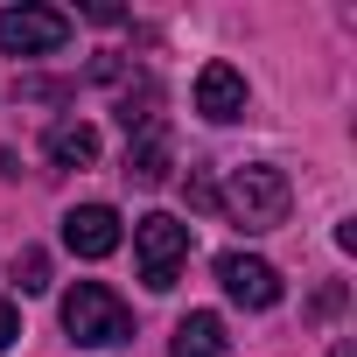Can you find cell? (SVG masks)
I'll return each instance as SVG.
<instances>
[{"label": "cell", "instance_id": "6da1fadb", "mask_svg": "<svg viewBox=\"0 0 357 357\" xmlns=\"http://www.w3.org/2000/svg\"><path fill=\"white\" fill-rule=\"evenodd\" d=\"M287 204H294V190H287V175H280L273 161L231 168V183H225V197H218V211H225L238 231H280V225H287Z\"/></svg>", "mask_w": 357, "mask_h": 357}, {"label": "cell", "instance_id": "7a4b0ae2", "mask_svg": "<svg viewBox=\"0 0 357 357\" xmlns=\"http://www.w3.org/2000/svg\"><path fill=\"white\" fill-rule=\"evenodd\" d=\"M63 329H70V343H84V350H119V343H133V308H126L105 280H77V287L63 294Z\"/></svg>", "mask_w": 357, "mask_h": 357}, {"label": "cell", "instance_id": "3957f363", "mask_svg": "<svg viewBox=\"0 0 357 357\" xmlns=\"http://www.w3.org/2000/svg\"><path fill=\"white\" fill-rule=\"evenodd\" d=\"M133 252H140V280H147L154 294H168L175 273H183V259H190V225L168 218V211H147V218L133 225Z\"/></svg>", "mask_w": 357, "mask_h": 357}, {"label": "cell", "instance_id": "277c9868", "mask_svg": "<svg viewBox=\"0 0 357 357\" xmlns=\"http://www.w3.org/2000/svg\"><path fill=\"white\" fill-rule=\"evenodd\" d=\"M70 43L63 8H0V50L8 56H56Z\"/></svg>", "mask_w": 357, "mask_h": 357}, {"label": "cell", "instance_id": "5b68a950", "mask_svg": "<svg viewBox=\"0 0 357 357\" xmlns=\"http://www.w3.org/2000/svg\"><path fill=\"white\" fill-rule=\"evenodd\" d=\"M218 287H225L238 308H273V301H280V273H273L266 259H252V252H225V259H218Z\"/></svg>", "mask_w": 357, "mask_h": 357}, {"label": "cell", "instance_id": "8992f818", "mask_svg": "<svg viewBox=\"0 0 357 357\" xmlns=\"http://www.w3.org/2000/svg\"><path fill=\"white\" fill-rule=\"evenodd\" d=\"M63 245H70L77 259H112V252H119V211H112V204H77V211L63 218Z\"/></svg>", "mask_w": 357, "mask_h": 357}, {"label": "cell", "instance_id": "52a82bcc", "mask_svg": "<svg viewBox=\"0 0 357 357\" xmlns=\"http://www.w3.org/2000/svg\"><path fill=\"white\" fill-rule=\"evenodd\" d=\"M197 112H204L211 126L245 119V77H238L231 63H204V70H197Z\"/></svg>", "mask_w": 357, "mask_h": 357}, {"label": "cell", "instance_id": "ba28073f", "mask_svg": "<svg viewBox=\"0 0 357 357\" xmlns=\"http://www.w3.org/2000/svg\"><path fill=\"white\" fill-rule=\"evenodd\" d=\"M225 350H231V336H225V322L211 308H190L175 322V336H168V357H225Z\"/></svg>", "mask_w": 357, "mask_h": 357}, {"label": "cell", "instance_id": "9c48e42d", "mask_svg": "<svg viewBox=\"0 0 357 357\" xmlns=\"http://www.w3.org/2000/svg\"><path fill=\"white\" fill-rule=\"evenodd\" d=\"M43 154H50L56 168H91V161H98V133H91L84 119H56V126L43 133Z\"/></svg>", "mask_w": 357, "mask_h": 357}, {"label": "cell", "instance_id": "30bf717a", "mask_svg": "<svg viewBox=\"0 0 357 357\" xmlns=\"http://www.w3.org/2000/svg\"><path fill=\"white\" fill-rule=\"evenodd\" d=\"M126 183H140V190L168 183V126L133 133V147H126Z\"/></svg>", "mask_w": 357, "mask_h": 357}, {"label": "cell", "instance_id": "8fae6325", "mask_svg": "<svg viewBox=\"0 0 357 357\" xmlns=\"http://www.w3.org/2000/svg\"><path fill=\"white\" fill-rule=\"evenodd\" d=\"M15 287H22V294H43V287H50V252H36V245L15 252Z\"/></svg>", "mask_w": 357, "mask_h": 357}, {"label": "cell", "instance_id": "7c38bea8", "mask_svg": "<svg viewBox=\"0 0 357 357\" xmlns=\"http://www.w3.org/2000/svg\"><path fill=\"white\" fill-rule=\"evenodd\" d=\"M183 190H190V204H197V211H218V183H211L204 168H190V175H183Z\"/></svg>", "mask_w": 357, "mask_h": 357}, {"label": "cell", "instance_id": "4fadbf2b", "mask_svg": "<svg viewBox=\"0 0 357 357\" xmlns=\"http://www.w3.org/2000/svg\"><path fill=\"white\" fill-rule=\"evenodd\" d=\"M15 336H22V315H15V301H8V294H0V350H8Z\"/></svg>", "mask_w": 357, "mask_h": 357}]
</instances>
